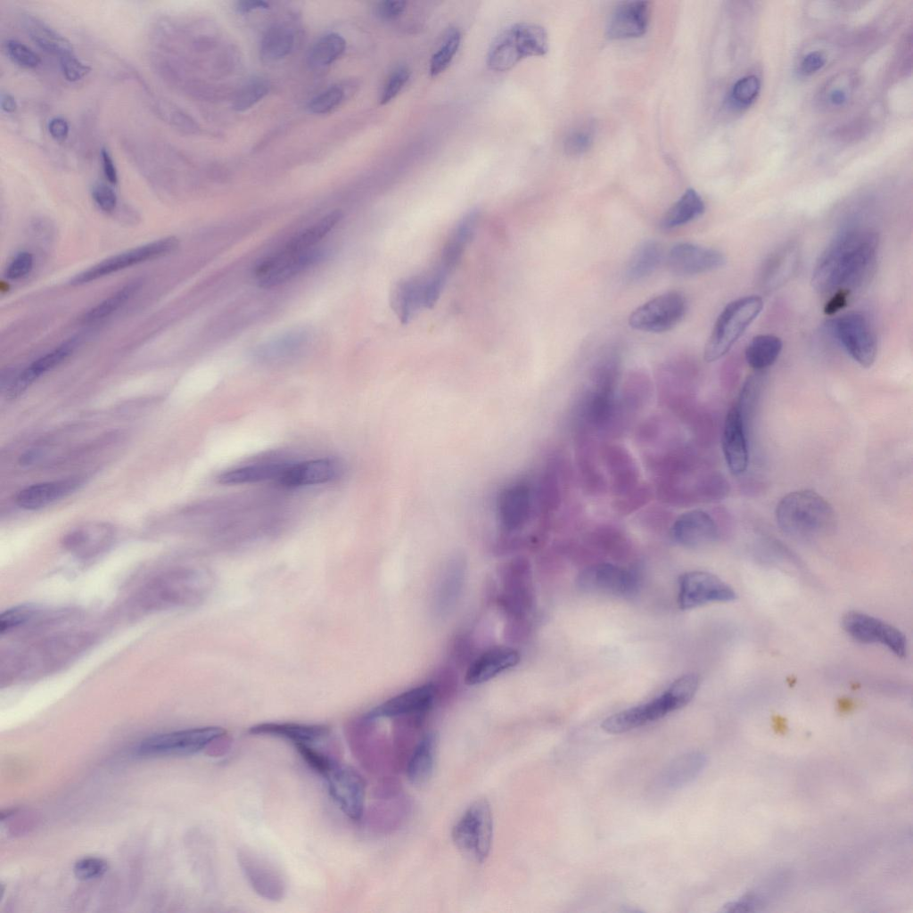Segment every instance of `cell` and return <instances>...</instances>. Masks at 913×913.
Here are the masks:
<instances>
[{"label":"cell","mask_w":913,"mask_h":913,"mask_svg":"<svg viewBox=\"0 0 913 913\" xmlns=\"http://www.w3.org/2000/svg\"><path fill=\"white\" fill-rule=\"evenodd\" d=\"M878 247L877 235L870 228L850 226L831 241L820 255L812 273V285L820 294L860 288L873 275Z\"/></svg>","instance_id":"cell-1"},{"label":"cell","mask_w":913,"mask_h":913,"mask_svg":"<svg viewBox=\"0 0 913 913\" xmlns=\"http://www.w3.org/2000/svg\"><path fill=\"white\" fill-rule=\"evenodd\" d=\"M776 521L787 536L808 540L828 532L835 524V511L829 502L810 489L788 493L777 503Z\"/></svg>","instance_id":"cell-2"},{"label":"cell","mask_w":913,"mask_h":913,"mask_svg":"<svg viewBox=\"0 0 913 913\" xmlns=\"http://www.w3.org/2000/svg\"><path fill=\"white\" fill-rule=\"evenodd\" d=\"M548 51L546 29L532 22H518L503 30L491 43L487 65L494 71H506L528 57Z\"/></svg>","instance_id":"cell-3"},{"label":"cell","mask_w":913,"mask_h":913,"mask_svg":"<svg viewBox=\"0 0 913 913\" xmlns=\"http://www.w3.org/2000/svg\"><path fill=\"white\" fill-rule=\"evenodd\" d=\"M763 308L761 297L750 295L729 302L718 317L705 344L704 359L713 362L726 355Z\"/></svg>","instance_id":"cell-4"},{"label":"cell","mask_w":913,"mask_h":913,"mask_svg":"<svg viewBox=\"0 0 913 913\" xmlns=\"http://www.w3.org/2000/svg\"><path fill=\"white\" fill-rule=\"evenodd\" d=\"M493 837V817L486 799L474 801L452 829V840L466 858L482 863L488 858Z\"/></svg>","instance_id":"cell-5"},{"label":"cell","mask_w":913,"mask_h":913,"mask_svg":"<svg viewBox=\"0 0 913 913\" xmlns=\"http://www.w3.org/2000/svg\"><path fill=\"white\" fill-rule=\"evenodd\" d=\"M327 254V250L318 245L300 251L282 248L259 260L252 274L259 287H276L321 262Z\"/></svg>","instance_id":"cell-6"},{"label":"cell","mask_w":913,"mask_h":913,"mask_svg":"<svg viewBox=\"0 0 913 913\" xmlns=\"http://www.w3.org/2000/svg\"><path fill=\"white\" fill-rule=\"evenodd\" d=\"M225 733L220 727L210 726L153 735L139 744L136 753L144 757L192 755Z\"/></svg>","instance_id":"cell-7"},{"label":"cell","mask_w":913,"mask_h":913,"mask_svg":"<svg viewBox=\"0 0 913 913\" xmlns=\"http://www.w3.org/2000/svg\"><path fill=\"white\" fill-rule=\"evenodd\" d=\"M831 330L851 358L863 367H870L876 358L877 342L868 320L858 312L846 313L835 319Z\"/></svg>","instance_id":"cell-8"},{"label":"cell","mask_w":913,"mask_h":913,"mask_svg":"<svg viewBox=\"0 0 913 913\" xmlns=\"http://www.w3.org/2000/svg\"><path fill=\"white\" fill-rule=\"evenodd\" d=\"M686 299L679 292H668L637 307L629 316V324L636 330L663 333L675 327L684 317Z\"/></svg>","instance_id":"cell-9"},{"label":"cell","mask_w":913,"mask_h":913,"mask_svg":"<svg viewBox=\"0 0 913 913\" xmlns=\"http://www.w3.org/2000/svg\"><path fill=\"white\" fill-rule=\"evenodd\" d=\"M843 630L861 644H880L898 657L907 654V640L896 627L858 611L847 612L842 618Z\"/></svg>","instance_id":"cell-10"},{"label":"cell","mask_w":913,"mask_h":913,"mask_svg":"<svg viewBox=\"0 0 913 913\" xmlns=\"http://www.w3.org/2000/svg\"><path fill=\"white\" fill-rule=\"evenodd\" d=\"M328 794L344 815L358 820L364 813L366 782L352 767L338 761L323 776Z\"/></svg>","instance_id":"cell-11"},{"label":"cell","mask_w":913,"mask_h":913,"mask_svg":"<svg viewBox=\"0 0 913 913\" xmlns=\"http://www.w3.org/2000/svg\"><path fill=\"white\" fill-rule=\"evenodd\" d=\"M177 245V239L172 236L130 249L111 256L76 275L70 280V284L80 285L90 283L134 265L163 256L173 251Z\"/></svg>","instance_id":"cell-12"},{"label":"cell","mask_w":913,"mask_h":913,"mask_svg":"<svg viewBox=\"0 0 913 913\" xmlns=\"http://www.w3.org/2000/svg\"><path fill=\"white\" fill-rule=\"evenodd\" d=\"M736 598L733 588L712 573L693 571L679 578V605L683 610L709 603L730 602Z\"/></svg>","instance_id":"cell-13"},{"label":"cell","mask_w":913,"mask_h":913,"mask_svg":"<svg viewBox=\"0 0 913 913\" xmlns=\"http://www.w3.org/2000/svg\"><path fill=\"white\" fill-rule=\"evenodd\" d=\"M577 585L588 593L629 597L637 589L636 575L611 563H597L584 569L577 578Z\"/></svg>","instance_id":"cell-14"},{"label":"cell","mask_w":913,"mask_h":913,"mask_svg":"<svg viewBox=\"0 0 913 913\" xmlns=\"http://www.w3.org/2000/svg\"><path fill=\"white\" fill-rule=\"evenodd\" d=\"M682 707L679 699L667 689L661 696L648 703L609 716L602 722L601 728L609 734L624 733L655 721Z\"/></svg>","instance_id":"cell-15"},{"label":"cell","mask_w":913,"mask_h":913,"mask_svg":"<svg viewBox=\"0 0 913 913\" xmlns=\"http://www.w3.org/2000/svg\"><path fill=\"white\" fill-rule=\"evenodd\" d=\"M532 510V489L523 479L507 483L497 496L496 516L501 528L506 531H515L525 526Z\"/></svg>","instance_id":"cell-16"},{"label":"cell","mask_w":913,"mask_h":913,"mask_svg":"<svg viewBox=\"0 0 913 913\" xmlns=\"http://www.w3.org/2000/svg\"><path fill=\"white\" fill-rule=\"evenodd\" d=\"M725 262L720 251L691 243H676L667 256L669 270L681 276L710 272L721 267Z\"/></svg>","instance_id":"cell-17"},{"label":"cell","mask_w":913,"mask_h":913,"mask_svg":"<svg viewBox=\"0 0 913 913\" xmlns=\"http://www.w3.org/2000/svg\"><path fill=\"white\" fill-rule=\"evenodd\" d=\"M237 858L242 871L258 894L271 901L283 898L284 879L272 863L248 849L240 850Z\"/></svg>","instance_id":"cell-18"},{"label":"cell","mask_w":913,"mask_h":913,"mask_svg":"<svg viewBox=\"0 0 913 913\" xmlns=\"http://www.w3.org/2000/svg\"><path fill=\"white\" fill-rule=\"evenodd\" d=\"M435 698V687L425 684L405 691L370 710L364 717L366 721L381 718L422 715L426 712Z\"/></svg>","instance_id":"cell-19"},{"label":"cell","mask_w":913,"mask_h":913,"mask_svg":"<svg viewBox=\"0 0 913 913\" xmlns=\"http://www.w3.org/2000/svg\"><path fill=\"white\" fill-rule=\"evenodd\" d=\"M746 425L734 403L729 408L723 427L722 449L730 472L735 475L743 473L749 461Z\"/></svg>","instance_id":"cell-20"},{"label":"cell","mask_w":913,"mask_h":913,"mask_svg":"<svg viewBox=\"0 0 913 913\" xmlns=\"http://www.w3.org/2000/svg\"><path fill=\"white\" fill-rule=\"evenodd\" d=\"M718 528L713 518L705 511L692 510L681 514L670 529V537L677 544L687 547H698L713 542Z\"/></svg>","instance_id":"cell-21"},{"label":"cell","mask_w":913,"mask_h":913,"mask_svg":"<svg viewBox=\"0 0 913 913\" xmlns=\"http://www.w3.org/2000/svg\"><path fill=\"white\" fill-rule=\"evenodd\" d=\"M649 3L629 1L620 4L612 12L606 27L612 39H628L643 36L648 28Z\"/></svg>","instance_id":"cell-22"},{"label":"cell","mask_w":913,"mask_h":913,"mask_svg":"<svg viewBox=\"0 0 913 913\" xmlns=\"http://www.w3.org/2000/svg\"><path fill=\"white\" fill-rule=\"evenodd\" d=\"M341 473L337 460L319 458L287 465L277 481L286 487L317 485L333 481Z\"/></svg>","instance_id":"cell-23"},{"label":"cell","mask_w":913,"mask_h":913,"mask_svg":"<svg viewBox=\"0 0 913 913\" xmlns=\"http://www.w3.org/2000/svg\"><path fill=\"white\" fill-rule=\"evenodd\" d=\"M248 732L252 736L283 738L296 745L317 744L329 736L330 728L323 724L264 722L251 727Z\"/></svg>","instance_id":"cell-24"},{"label":"cell","mask_w":913,"mask_h":913,"mask_svg":"<svg viewBox=\"0 0 913 913\" xmlns=\"http://www.w3.org/2000/svg\"><path fill=\"white\" fill-rule=\"evenodd\" d=\"M78 477L33 484L16 495V504L26 510L45 507L75 491L82 484Z\"/></svg>","instance_id":"cell-25"},{"label":"cell","mask_w":913,"mask_h":913,"mask_svg":"<svg viewBox=\"0 0 913 913\" xmlns=\"http://www.w3.org/2000/svg\"><path fill=\"white\" fill-rule=\"evenodd\" d=\"M76 346L77 341L70 339L32 362L10 383L7 389L8 399H14L20 397L38 377L72 354Z\"/></svg>","instance_id":"cell-26"},{"label":"cell","mask_w":913,"mask_h":913,"mask_svg":"<svg viewBox=\"0 0 913 913\" xmlns=\"http://www.w3.org/2000/svg\"><path fill=\"white\" fill-rule=\"evenodd\" d=\"M800 259L798 246L786 243L775 251L764 262L759 282L765 291L775 290L790 279Z\"/></svg>","instance_id":"cell-27"},{"label":"cell","mask_w":913,"mask_h":913,"mask_svg":"<svg viewBox=\"0 0 913 913\" xmlns=\"http://www.w3.org/2000/svg\"><path fill=\"white\" fill-rule=\"evenodd\" d=\"M520 661L518 652L509 647H495L481 654L468 667L465 683L477 685L515 666Z\"/></svg>","instance_id":"cell-28"},{"label":"cell","mask_w":913,"mask_h":913,"mask_svg":"<svg viewBox=\"0 0 913 913\" xmlns=\"http://www.w3.org/2000/svg\"><path fill=\"white\" fill-rule=\"evenodd\" d=\"M706 756L699 752L686 753L667 765L656 780L660 789L676 790L692 782L704 769Z\"/></svg>","instance_id":"cell-29"},{"label":"cell","mask_w":913,"mask_h":913,"mask_svg":"<svg viewBox=\"0 0 913 913\" xmlns=\"http://www.w3.org/2000/svg\"><path fill=\"white\" fill-rule=\"evenodd\" d=\"M438 747V736L426 733L418 742L408 761L407 776L415 786H423L432 777Z\"/></svg>","instance_id":"cell-30"},{"label":"cell","mask_w":913,"mask_h":913,"mask_svg":"<svg viewBox=\"0 0 913 913\" xmlns=\"http://www.w3.org/2000/svg\"><path fill=\"white\" fill-rule=\"evenodd\" d=\"M111 535V531L107 526L80 528L67 534L63 545L77 556L90 558L108 547Z\"/></svg>","instance_id":"cell-31"},{"label":"cell","mask_w":913,"mask_h":913,"mask_svg":"<svg viewBox=\"0 0 913 913\" xmlns=\"http://www.w3.org/2000/svg\"><path fill=\"white\" fill-rule=\"evenodd\" d=\"M22 23L29 37L44 51L60 58L73 54L70 42L44 21L25 15Z\"/></svg>","instance_id":"cell-32"},{"label":"cell","mask_w":913,"mask_h":913,"mask_svg":"<svg viewBox=\"0 0 913 913\" xmlns=\"http://www.w3.org/2000/svg\"><path fill=\"white\" fill-rule=\"evenodd\" d=\"M662 259V249L655 240L641 243L632 253L627 265L625 276L630 282L645 279L653 274Z\"/></svg>","instance_id":"cell-33"},{"label":"cell","mask_w":913,"mask_h":913,"mask_svg":"<svg viewBox=\"0 0 913 913\" xmlns=\"http://www.w3.org/2000/svg\"><path fill=\"white\" fill-rule=\"evenodd\" d=\"M286 465L282 463H258L244 465L221 473L218 477V482L234 485L278 480Z\"/></svg>","instance_id":"cell-34"},{"label":"cell","mask_w":913,"mask_h":913,"mask_svg":"<svg viewBox=\"0 0 913 913\" xmlns=\"http://www.w3.org/2000/svg\"><path fill=\"white\" fill-rule=\"evenodd\" d=\"M343 218L340 210L329 212L318 221L292 237L283 247L288 251H300L316 247Z\"/></svg>","instance_id":"cell-35"},{"label":"cell","mask_w":913,"mask_h":913,"mask_svg":"<svg viewBox=\"0 0 913 913\" xmlns=\"http://www.w3.org/2000/svg\"><path fill=\"white\" fill-rule=\"evenodd\" d=\"M705 210L704 202L693 188L687 189L681 197L665 212L661 226L672 229L700 217Z\"/></svg>","instance_id":"cell-36"},{"label":"cell","mask_w":913,"mask_h":913,"mask_svg":"<svg viewBox=\"0 0 913 913\" xmlns=\"http://www.w3.org/2000/svg\"><path fill=\"white\" fill-rule=\"evenodd\" d=\"M308 340L309 334L305 330L289 331L258 346L255 354L265 360L287 358L302 349Z\"/></svg>","instance_id":"cell-37"},{"label":"cell","mask_w":913,"mask_h":913,"mask_svg":"<svg viewBox=\"0 0 913 913\" xmlns=\"http://www.w3.org/2000/svg\"><path fill=\"white\" fill-rule=\"evenodd\" d=\"M782 347V341L777 336L759 334L747 344L744 358L752 368L755 371H762L776 362Z\"/></svg>","instance_id":"cell-38"},{"label":"cell","mask_w":913,"mask_h":913,"mask_svg":"<svg viewBox=\"0 0 913 913\" xmlns=\"http://www.w3.org/2000/svg\"><path fill=\"white\" fill-rule=\"evenodd\" d=\"M294 45L292 31L284 25H273L264 34L260 42V56L266 62L285 57Z\"/></svg>","instance_id":"cell-39"},{"label":"cell","mask_w":913,"mask_h":913,"mask_svg":"<svg viewBox=\"0 0 913 913\" xmlns=\"http://www.w3.org/2000/svg\"><path fill=\"white\" fill-rule=\"evenodd\" d=\"M346 47V42L336 33L327 34L313 45L308 55L311 66L320 68L333 63Z\"/></svg>","instance_id":"cell-40"},{"label":"cell","mask_w":913,"mask_h":913,"mask_svg":"<svg viewBox=\"0 0 913 913\" xmlns=\"http://www.w3.org/2000/svg\"><path fill=\"white\" fill-rule=\"evenodd\" d=\"M137 281L129 283L110 297L89 309L82 317L85 323H94L109 317L119 309L138 290Z\"/></svg>","instance_id":"cell-41"},{"label":"cell","mask_w":913,"mask_h":913,"mask_svg":"<svg viewBox=\"0 0 913 913\" xmlns=\"http://www.w3.org/2000/svg\"><path fill=\"white\" fill-rule=\"evenodd\" d=\"M461 39L462 36L458 29L451 27L447 30L440 47L431 58L429 66L431 76H438L449 66L459 49Z\"/></svg>","instance_id":"cell-42"},{"label":"cell","mask_w":913,"mask_h":913,"mask_svg":"<svg viewBox=\"0 0 913 913\" xmlns=\"http://www.w3.org/2000/svg\"><path fill=\"white\" fill-rule=\"evenodd\" d=\"M763 385V374L757 371L747 377L741 389L736 405L747 427V423L753 413Z\"/></svg>","instance_id":"cell-43"},{"label":"cell","mask_w":913,"mask_h":913,"mask_svg":"<svg viewBox=\"0 0 913 913\" xmlns=\"http://www.w3.org/2000/svg\"><path fill=\"white\" fill-rule=\"evenodd\" d=\"M269 91V84L263 78H253L246 83L236 94L233 108L237 111H244L263 99Z\"/></svg>","instance_id":"cell-44"},{"label":"cell","mask_w":913,"mask_h":913,"mask_svg":"<svg viewBox=\"0 0 913 913\" xmlns=\"http://www.w3.org/2000/svg\"><path fill=\"white\" fill-rule=\"evenodd\" d=\"M594 137V127L590 124L581 125L566 136L564 150L569 155H580L591 147Z\"/></svg>","instance_id":"cell-45"},{"label":"cell","mask_w":913,"mask_h":913,"mask_svg":"<svg viewBox=\"0 0 913 913\" xmlns=\"http://www.w3.org/2000/svg\"><path fill=\"white\" fill-rule=\"evenodd\" d=\"M316 744H296L297 752L304 761L322 777L337 761L315 746Z\"/></svg>","instance_id":"cell-46"},{"label":"cell","mask_w":913,"mask_h":913,"mask_svg":"<svg viewBox=\"0 0 913 913\" xmlns=\"http://www.w3.org/2000/svg\"><path fill=\"white\" fill-rule=\"evenodd\" d=\"M761 89V81L755 75L745 76L734 85L732 99L739 105L748 106L757 97Z\"/></svg>","instance_id":"cell-47"},{"label":"cell","mask_w":913,"mask_h":913,"mask_svg":"<svg viewBox=\"0 0 913 913\" xmlns=\"http://www.w3.org/2000/svg\"><path fill=\"white\" fill-rule=\"evenodd\" d=\"M411 76L406 66H399L388 78L380 95V103L384 105L392 101L402 91Z\"/></svg>","instance_id":"cell-48"},{"label":"cell","mask_w":913,"mask_h":913,"mask_svg":"<svg viewBox=\"0 0 913 913\" xmlns=\"http://www.w3.org/2000/svg\"><path fill=\"white\" fill-rule=\"evenodd\" d=\"M5 50L12 61L21 67L35 68L40 63L39 55L19 40H6Z\"/></svg>","instance_id":"cell-49"},{"label":"cell","mask_w":913,"mask_h":913,"mask_svg":"<svg viewBox=\"0 0 913 913\" xmlns=\"http://www.w3.org/2000/svg\"><path fill=\"white\" fill-rule=\"evenodd\" d=\"M106 860L98 857H86L78 860L73 868L75 876L88 881L103 876L108 871Z\"/></svg>","instance_id":"cell-50"},{"label":"cell","mask_w":913,"mask_h":913,"mask_svg":"<svg viewBox=\"0 0 913 913\" xmlns=\"http://www.w3.org/2000/svg\"><path fill=\"white\" fill-rule=\"evenodd\" d=\"M35 613L29 605H21L5 610L0 616V632L4 634L27 622Z\"/></svg>","instance_id":"cell-51"},{"label":"cell","mask_w":913,"mask_h":913,"mask_svg":"<svg viewBox=\"0 0 913 913\" xmlns=\"http://www.w3.org/2000/svg\"><path fill=\"white\" fill-rule=\"evenodd\" d=\"M343 95L344 92L340 86H331L312 99L308 110L316 114L327 113L341 103Z\"/></svg>","instance_id":"cell-52"},{"label":"cell","mask_w":913,"mask_h":913,"mask_svg":"<svg viewBox=\"0 0 913 913\" xmlns=\"http://www.w3.org/2000/svg\"><path fill=\"white\" fill-rule=\"evenodd\" d=\"M61 67L64 78L70 82L80 80L91 70L88 65L83 63L73 54L61 58Z\"/></svg>","instance_id":"cell-53"},{"label":"cell","mask_w":913,"mask_h":913,"mask_svg":"<svg viewBox=\"0 0 913 913\" xmlns=\"http://www.w3.org/2000/svg\"><path fill=\"white\" fill-rule=\"evenodd\" d=\"M34 264V259L29 252H21L12 260L6 268V277L16 280L24 277L30 273Z\"/></svg>","instance_id":"cell-54"},{"label":"cell","mask_w":913,"mask_h":913,"mask_svg":"<svg viewBox=\"0 0 913 913\" xmlns=\"http://www.w3.org/2000/svg\"><path fill=\"white\" fill-rule=\"evenodd\" d=\"M92 196L96 205L105 212H111L117 206L115 192L105 184H96L93 187Z\"/></svg>","instance_id":"cell-55"},{"label":"cell","mask_w":913,"mask_h":913,"mask_svg":"<svg viewBox=\"0 0 913 913\" xmlns=\"http://www.w3.org/2000/svg\"><path fill=\"white\" fill-rule=\"evenodd\" d=\"M407 8V2L387 0L379 2L374 9L378 18L383 21H393L400 17Z\"/></svg>","instance_id":"cell-56"},{"label":"cell","mask_w":913,"mask_h":913,"mask_svg":"<svg viewBox=\"0 0 913 913\" xmlns=\"http://www.w3.org/2000/svg\"><path fill=\"white\" fill-rule=\"evenodd\" d=\"M826 63V58L820 52H811L802 62L801 69L805 74H811L820 70Z\"/></svg>","instance_id":"cell-57"},{"label":"cell","mask_w":913,"mask_h":913,"mask_svg":"<svg viewBox=\"0 0 913 913\" xmlns=\"http://www.w3.org/2000/svg\"><path fill=\"white\" fill-rule=\"evenodd\" d=\"M69 124L62 117H54L48 122V131L51 136L56 141H63L69 134Z\"/></svg>","instance_id":"cell-58"},{"label":"cell","mask_w":913,"mask_h":913,"mask_svg":"<svg viewBox=\"0 0 913 913\" xmlns=\"http://www.w3.org/2000/svg\"><path fill=\"white\" fill-rule=\"evenodd\" d=\"M101 160L105 178L110 184L116 185L118 182L117 169L109 151L104 147L101 150Z\"/></svg>","instance_id":"cell-59"},{"label":"cell","mask_w":913,"mask_h":913,"mask_svg":"<svg viewBox=\"0 0 913 913\" xmlns=\"http://www.w3.org/2000/svg\"><path fill=\"white\" fill-rule=\"evenodd\" d=\"M849 295L850 293L842 291L831 295L825 305L824 312L827 315H832L844 308L847 304Z\"/></svg>","instance_id":"cell-60"},{"label":"cell","mask_w":913,"mask_h":913,"mask_svg":"<svg viewBox=\"0 0 913 913\" xmlns=\"http://www.w3.org/2000/svg\"><path fill=\"white\" fill-rule=\"evenodd\" d=\"M268 4L259 0H243L236 4V10L240 13H246L253 10L267 9Z\"/></svg>","instance_id":"cell-61"},{"label":"cell","mask_w":913,"mask_h":913,"mask_svg":"<svg viewBox=\"0 0 913 913\" xmlns=\"http://www.w3.org/2000/svg\"><path fill=\"white\" fill-rule=\"evenodd\" d=\"M1 108L4 111L12 113L17 110L15 98L8 93H2L0 97Z\"/></svg>","instance_id":"cell-62"},{"label":"cell","mask_w":913,"mask_h":913,"mask_svg":"<svg viewBox=\"0 0 913 913\" xmlns=\"http://www.w3.org/2000/svg\"><path fill=\"white\" fill-rule=\"evenodd\" d=\"M847 100V93L840 88L836 87L828 94V102L835 106L842 105Z\"/></svg>","instance_id":"cell-63"}]
</instances>
